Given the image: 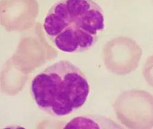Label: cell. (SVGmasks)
Here are the masks:
<instances>
[{"instance_id": "cell-1", "label": "cell", "mask_w": 153, "mask_h": 129, "mask_svg": "<svg viewBox=\"0 0 153 129\" xmlns=\"http://www.w3.org/2000/svg\"><path fill=\"white\" fill-rule=\"evenodd\" d=\"M31 94L40 109L55 117L67 116L85 104L90 87L82 72L63 60L47 67L33 79Z\"/></svg>"}, {"instance_id": "cell-2", "label": "cell", "mask_w": 153, "mask_h": 129, "mask_svg": "<svg viewBox=\"0 0 153 129\" xmlns=\"http://www.w3.org/2000/svg\"><path fill=\"white\" fill-rule=\"evenodd\" d=\"M38 13L37 0H1V22L8 29L18 28L32 22Z\"/></svg>"}, {"instance_id": "cell-3", "label": "cell", "mask_w": 153, "mask_h": 129, "mask_svg": "<svg viewBox=\"0 0 153 129\" xmlns=\"http://www.w3.org/2000/svg\"><path fill=\"white\" fill-rule=\"evenodd\" d=\"M97 36L71 25L53 38L55 46L64 52H83L90 49L96 41Z\"/></svg>"}]
</instances>
